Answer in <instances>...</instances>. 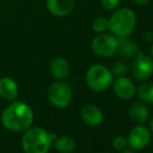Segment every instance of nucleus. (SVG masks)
Wrapping results in <instances>:
<instances>
[{
    "label": "nucleus",
    "mask_w": 153,
    "mask_h": 153,
    "mask_svg": "<svg viewBox=\"0 0 153 153\" xmlns=\"http://www.w3.org/2000/svg\"><path fill=\"white\" fill-rule=\"evenodd\" d=\"M32 121L33 113L31 107L23 101H14L1 115L2 125L14 132L25 131L31 126Z\"/></svg>",
    "instance_id": "f257e3e1"
},
{
    "label": "nucleus",
    "mask_w": 153,
    "mask_h": 153,
    "mask_svg": "<svg viewBox=\"0 0 153 153\" xmlns=\"http://www.w3.org/2000/svg\"><path fill=\"white\" fill-rule=\"evenodd\" d=\"M137 23V14L130 7L116 8L108 19V30L117 38L128 36L134 31Z\"/></svg>",
    "instance_id": "f03ea898"
},
{
    "label": "nucleus",
    "mask_w": 153,
    "mask_h": 153,
    "mask_svg": "<svg viewBox=\"0 0 153 153\" xmlns=\"http://www.w3.org/2000/svg\"><path fill=\"white\" fill-rule=\"evenodd\" d=\"M52 143L51 133L42 127H29L22 137L24 153H48Z\"/></svg>",
    "instance_id": "7ed1b4c3"
},
{
    "label": "nucleus",
    "mask_w": 153,
    "mask_h": 153,
    "mask_svg": "<svg viewBox=\"0 0 153 153\" xmlns=\"http://www.w3.org/2000/svg\"><path fill=\"white\" fill-rule=\"evenodd\" d=\"M87 85L92 91L101 93L111 87L114 75L111 69L101 64H95L90 67L85 74Z\"/></svg>",
    "instance_id": "20e7f679"
},
{
    "label": "nucleus",
    "mask_w": 153,
    "mask_h": 153,
    "mask_svg": "<svg viewBox=\"0 0 153 153\" xmlns=\"http://www.w3.org/2000/svg\"><path fill=\"white\" fill-rule=\"evenodd\" d=\"M118 38L111 32L98 33L91 42V50L100 57H111L117 53Z\"/></svg>",
    "instance_id": "39448f33"
},
{
    "label": "nucleus",
    "mask_w": 153,
    "mask_h": 153,
    "mask_svg": "<svg viewBox=\"0 0 153 153\" xmlns=\"http://www.w3.org/2000/svg\"><path fill=\"white\" fill-rule=\"evenodd\" d=\"M47 97L51 104L57 108H65L72 100V90L68 83L57 80L51 83L47 91Z\"/></svg>",
    "instance_id": "423d86ee"
},
{
    "label": "nucleus",
    "mask_w": 153,
    "mask_h": 153,
    "mask_svg": "<svg viewBox=\"0 0 153 153\" xmlns=\"http://www.w3.org/2000/svg\"><path fill=\"white\" fill-rule=\"evenodd\" d=\"M130 70L133 77L137 80H148L153 74V59L150 55L140 50L139 53L133 57Z\"/></svg>",
    "instance_id": "0eeeda50"
},
{
    "label": "nucleus",
    "mask_w": 153,
    "mask_h": 153,
    "mask_svg": "<svg viewBox=\"0 0 153 153\" xmlns=\"http://www.w3.org/2000/svg\"><path fill=\"white\" fill-rule=\"evenodd\" d=\"M151 141V132L143 124H137L128 133L127 144L132 150H143Z\"/></svg>",
    "instance_id": "6e6552de"
},
{
    "label": "nucleus",
    "mask_w": 153,
    "mask_h": 153,
    "mask_svg": "<svg viewBox=\"0 0 153 153\" xmlns=\"http://www.w3.org/2000/svg\"><path fill=\"white\" fill-rule=\"evenodd\" d=\"M111 87H113L116 96L122 100H130L131 98L134 97L135 92H137L135 83L129 77L126 76H119L114 79Z\"/></svg>",
    "instance_id": "1a4fd4ad"
},
{
    "label": "nucleus",
    "mask_w": 153,
    "mask_h": 153,
    "mask_svg": "<svg viewBox=\"0 0 153 153\" xmlns=\"http://www.w3.org/2000/svg\"><path fill=\"white\" fill-rule=\"evenodd\" d=\"M76 6V0H46L48 13L55 17H66L72 14Z\"/></svg>",
    "instance_id": "9d476101"
},
{
    "label": "nucleus",
    "mask_w": 153,
    "mask_h": 153,
    "mask_svg": "<svg viewBox=\"0 0 153 153\" xmlns=\"http://www.w3.org/2000/svg\"><path fill=\"white\" fill-rule=\"evenodd\" d=\"M140 46L137 41L128 36H122L118 38V49L117 53L123 59H133L139 53Z\"/></svg>",
    "instance_id": "9b49d317"
},
{
    "label": "nucleus",
    "mask_w": 153,
    "mask_h": 153,
    "mask_svg": "<svg viewBox=\"0 0 153 153\" xmlns=\"http://www.w3.org/2000/svg\"><path fill=\"white\" fill-rule=\"evenodd\" d=\"M81 119L82 121L89 126H98L103 122L104 119V115L101 108L94 104H88L82 107L81 109Z\"/></svg>",
    "instance_id": "f8f14e48"
},
{
    "label": "nucleus",
    "mask_w": 153,
    "mask_h": 153,
    "mask_svg": "<svg viewBox=\"0 0 153 153\" xmlns=\"http://www.w3.org/2000/svg\"><path fill=\"white\" fill-rule=\"evenodd\" d=\"M50 74L57 80H64L69 76L71 71V67L69 62L65 57L56 56L49 64Z\"/></svg>",
    "instance_id": "ddd939ff"
},
{
    "label": "nucleus",
    "mask_w": 153,
    "mask_h": 153,
    "mask_svg": "<svg viewBox=\"0 0 153 153\" xmlns=\"http://www.w3.org/2000/svg\"><path fill=\"white\" fill-rule=\"evenodd\" d=\"M19 88L17 82L8 76L0 78V97L5 100H15L18 96Z\"/></svg>",
    "instance_id": "4468645a"
},
{
    "label": "nucleus",
    "mask_w": 153,
    "mask_h": 153,
    "mask_svg": "<svg viewBox=\"0 0 153 153\" xmlns=\"http://www.w3.org/2000/svg\"><path fill=\"white\" fill-rule=\"evenodd\" d=\"M129 118L137 124H143L149 119L150 111L143 102H133L128 109Z\"/></svg>",
    "instance_id": "2eb2a0df"
},
{
    "label": "nucleus",
    "mask_w": 153,
    "mask_h": 153,
    "mask_svg": "<svg viewBox=\"0 0 153 153\" xmlns=\"http://www.w3.org/2000/svg\"><path fill=\"white\" fill-rule=\"evenodd\" d=\"M135 95L140 101L145 104H153V82L151 81H143L137 88Z\"/></svg>",
    "instance_id": "dca6fc26"
},
{
    "label": "nucleus",
    "mask_w": 153,
    "mask_h": 153,
    "mask_svg": "<svg viewBox=\"0 0 153 153\" xmlns=\"http://www.w3.org/2000/svg\"><path fill=\"white\" fill-rule=\"evenodd\" d=\"M54 147L57 151L62 153H71L74 151L76 143L73 137H69V135H62V137H59L55 139Z\"/></svg>",
    "instance_id": "f3484780"
},
{
    "label": "nucleus",
    "mask_w": 153,
    "mask_h": 153,
    "mask_svg": "<svg viewBox=\"0 0 153 153\" xmlns=\"http://www.w3.org/2000/svg\"><path fill=\"white\" fill-rule=\"evenodd\" d=\"M109 69H111L114 76H125L130 71V62L127 61L126 59H123L122 57V59L114 62Z\"/></svg>",
    "instance_id": "a211bd4d"
},
{
    "label": "nucleus",
    "mask_w": 153,
    "mask_h": 153,
    "mask_svg": "<svg viewBox=\"0 0 153 153\" xmlns=\"http://www.w3.org/2000/svg\"><path fill=\"white\" fill-rule=\"evenodd\" d=\"M92 29L96 33H103L108 30V19L104 17H97L92 22Z\"/></svg>",
    "instance_id": "6ab92c4d"
},
{
    "label": "nucleus",
    "mask_w": 153,
    "mask_h": 153,
    "mask_svg": "<svg viewBox=\"0 0 153 153\" xmlns=\"http://www.w3.org/2000/svg\"><path fill=\"white\" fill-rule=\"evenodd\" d=\"M113 146L115 149L117 150H123L128 146L127 144V137H123V135H118L113 140Z\"/></svg>",
    "instance_id": "aec40b11"
},
{
    "label": "nucleus",
    "mask_w": 153,
    "mask_h": 153,
    "mask_svg": "<svg viewBox=\"0 0 153 153\" xmlns=\"http://www.w3.org/2000/svg\"><path fill=\"white\" fill-rule=\"evenodd\" d=\"M121 0H101V5L106 10H115L118 8Z\"/></svg>",
    "instance_id": "412c9836"
},
{
    "label": "nucleus",
    "mask_w": 153,
    "mask_h": 153,
    "mask_svg": "<svg viewBox=\"0 0 153 153\" xmlns=\"http://www.w3.org/2000/svg\"><path fill=\"white\" fill-rule=\"evenodd\" d=\"M143 40L146 43H153V31H145L143 33Z\"/></svg>",
    "instance_id": "4be33fe9"
},
{
    "label": "nucleus",
    "mask_w": 153,
    "mask_h": 153,
    "mask_svg": "<svg viewBox=\"0 0 153 153\" xmlns=\"http://www.w3.org/2000/svg\"><path fill=\"white\" fill-rule=\"evenodd\" d=\"M149 1H150V0H131V2H132L133 4H135V5H137V6L145 5V4H147Z\"/></svg>",
    "instance_id": "5701e85b"
},
{
    "label": "nucleus",
    "mask_w": 153,
    "mask_h": 153,
    "mask_svg": "<svg viewBox=\"0 0 153 153\" xmlns=\"http://www.w3.org/2000/svg\"><path fill=\"white\" fill-rule=\"evenodd\" d=\"M121 153H135V152L130 148V149H123Z\"/></svg>",
    "instance_id": "b1692460"
},
{
    "label": "nucleus",
    "mask_w": 153,
    "mask_h": 153,
    "mask_svg": "<svg viewBox=\"0 0 153 153\" xmlns=\"http://www.w3.org/2000/svg\"><path fill=\"white\" fill-rule=\"evenodd\" d=\"M149 130H150V132L153 134V118L151 119V121H150V129Z\"/></svg>",
    "instance_id": "393cba45"
},
{
    "label": "nucleus",
    "mask_w": 153,
    "mask_h": 153,
    "mask_svg": "<svg viewBox=\"0 0 153 153\" xmlns=\"http://www.w3.org/2000/svg\"><path fill=\"white\" fill-rule=\"evenodd\" d=\"M150 56H151L152 59H153V43L151 45V48H150Z\"/></svg>",
    "instance_id": "a878e982"
},
{
    "label": "nucleus",
    "mask_w": 153,
    "mask_h": 153,
    "mask_svg": "<svg viewBox=\"0 0 153 153\" xmlns=\"http://www.w3.org/2000/svg\"><path fill=\"white\" fill-rule=\"evenodd\" d=\"M105 153H108V152H105Z\"/></svg>",
    "instance_id": "bb28decb"
}]
</instances>
